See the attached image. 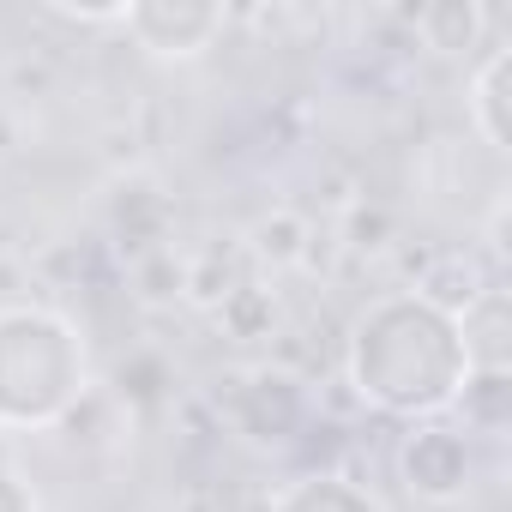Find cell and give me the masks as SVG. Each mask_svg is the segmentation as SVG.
Returning a JSON list of instances; mask_svg holds the SVG:
<instances>
[{
    "instance_id": "4fadbf2b",
    "label": "cell",
    "mask_w": 512,
    "mask_h": 512,
    "mask_svg": "<svg viewBox=\"0 0 512 512\" xmlns=\"http://www.w3.org/2000/svg\"><path fill=\"white\" fill-rule=\"evenodd\" d=\"M211 320H217V332L235 338V344H266V338L278 332V296H272L260 278H241V284L211 308Z\"/></svg>"
},
{
    "instance_id": "e0dca14e",
    "label": "cell",
    "mask_w": 512,
    "mask_h": 512,
    "mask_svg": "<svg viewBox=\"0 0 512 512\" xmlns=\"http://www.w3.org/2000/svg\"><path fill=\"white\" fill-rule=\"evenodd\" d=\"M115 416H121L115 392H97V386H91V392H85V398H79V404H73V410L55 422V428H61L73 446H85V452H91V446H109V434H115Z\"/></svg>"
},
{
    "instance_id": "ffe728a7",
    "label": "cell",
    "mask_w": 512,
    "mask_h": 512,
    "mask_svg": "<svg viewBox=\"0 0 512 512\" xmlns=\"http://www.w3.org/2000/svg\"><path fill=\"white\" fill-rule=\"evenodd\" d=\"M43 13L61 19V25H79V31H103V25H127V0H109V7H73V0H49Z\"/></svg>"
},
{
    "instance_id": "5b68a950",
    "label": "cell",
    "mask_w": 512,
    "mask_h": 512,
    "mask_svg": "<svg viewBox=\"0 0 512 512\" xmlns=\"http://www.w3.org/2000/svg\"><path fill=\"white\" fill-rule=\"evenodd\" d=\"M127 31L157 61H193L229 31V13L217 0H127Z\"/></svg>"
},
{
    "instance_id": "7a4b0ae2",
    "label": "cell",
    "mask_w": 512,
    "mask_h": 512,
    "mask_svg": "<svg viewBox=\"0 0 512 512\" xmlns=\"http://www.w3.org/2000/svg\"><path fill=\"white\" fill-rule=\"evenodd\" d=\"M91 392L79 326L55 308H0V428H55Z\"/></svg>"
},
{
    "instance_id": "7402d4cb",
    "label": "cell",
    "mask_w": 512,
    "mask_h": 512,
    "mask_svg": "<svg viewBox=\"0 0 512 512\" xmlns=\"http://www.w3.org/2000/svg\"><path fill=\"white\" fill-rule=\"evenodd\" d=\"M488 253L506 260V199H494V211H488Z\"/></svg>"
},
{
    "instance_id": "2e32d148",
    "label": "cell",
    "mask_w": 512,
    "mask_h": 512,
    "mask_svg": "<svg viewBox=\"0 0 512 512\" xmlns=\"http://www.w3.org/2000/svg\"><path fill=\"white\" fill-rule=\"evenodd\" d=\"M133 296L151 302V308L181 302V296H187V253L157 247V253H145V260H133Z\"/></svg>"
},
{
    "instance_id": "7c38bea8",
    "label": "cell",
    "mask_w": 512,
    "mask_h": 512,
    "mask_svg": "<svg viewBox=\"0 0 512 512\" xmlns=\"http://www.w3.org/2000/svg\"><path fill=\"white\" fill-rule=\"evenodd\" d=\"M272 512H386L362 482H350V476H338V470H314V476H302V482H290L278 500H272Z\"/></svg>"
},
{
    "instance_id": "30bf717a",
    "label": "cell",
    "mask_w": 512,
    "mask_h": 512,
    "mask_svg": "<svg viewBox=\"0 0 512 512\" xmlns=\"http://www.w3.org/2000/svg\"><path fill=\"white\" fill-rule=\"evenodd\" d=\"M410 31L434 49V55H470L488 37V13L476 0H434V7L410 13Z\"/></svg>"
},
{
    "instance_id": "9a60e30c",
    "label": "cell",
    "mask_w": 512,
    "mask_h": 512,
    "mask_svg": "<svg viewBox=\"0 0 512 512\" xmlns=\"http://www.w3.org/2000/svg\"><path fill=\"white\" fill-rule=\"evenodd\" d=\"M169 386H175V374H169V356H163V350H133V356L115 368V404H133V410L163 404Z\"/></svg>"
},
{
    "instance_id": "d6986e66",
    "label": "cell",
    "mask_w": 512,
    "mask_h": 512,
    "mask_svg": "<svg viewBox=\"0 0 512 512\" xmlns=\"http://www.w3.org/2000/svg\"><path fill=\"white\" fill-rule=\"evenodd\" d=\"M392 235H398V223L386 205H374V199L344 205V247L350 253H380V247H392Z\"/></svg>"
},
{
    "instance_id": "277c9868",
    "label": "cell",
    "mask_w": 512,
    "mask_h": 512,
    "mask_svg": "<svg viewBox=\"0 0 512 512\" xmlns=\"http://www.w3.org/2000/svg\"><path fill=\"white\" fill-rule=\"evenodd\" d=\"M223 416L253 446H296L308 434V392L290 374L260 368V374H241L235 380V392L223 398Z\"/></svg>"
},
{
    "instance_id": "ba28073f",
    "label": "cell",
    "mask_w": 512,
    "mask_h": 512,
    "mask_svg": "<svg viewBox=\"0 0 512 512\" xmlns=\"http://www.w3.org/2000/svg\"><path fill=\"white\" fill-rule=\"evenodd\" d=\"M452 410H458V422H464L470 440L476 434L500 440L512 428V374L506 368H470L464 386H458V398H452Z\"/></svg>"
},
{
    "instance_id": "5bb4252c",
    "label": "cell",
    "mask_w": 512,
    "mask_h": 512,
    "mask_svg": "<svg viewBox=\"0 0 512 512\" xmlns=\"http://www.w3.org/2000/svg\"><path fill=\"white\" fill-rule=\"evenodd\" d=\"M308 247H314V223L302 211H290V205H272L266 217H253V229H247V253L266 260V266H302Z\"/></svg>"
},
{
    "instance_id": "ac0fdd59",
    "label": "cell",
    "mask_w": 512,
    "mask_h": 512,
    "mask_svg": "<svg viewBox=\"0 0 512 512\" xmlns=\"http://www.w3.org/2000/svg\"><path fill=\"white\" fill-rule=\"evenodd\" d=\"M235 284H241V272L229 266V247H205V253H193V260H187V302L217 308Z\"/></svg>"
},
{
    "instance_id": "52a82bcc",
    "label": "cell",
    "mask_w": 512,
    "mask_h": 512,
    "mask_svg": "<svg viewBox=\"0 0 512 512\" xmlns=\"http://www.w3.org/2000/svg\"><path fill=\"white\" fill-rule=\"evenodd\" d=\"M512 43L488 49L482 67L470 73V121L488 151H512Z\"/></svg>"
},
{
    "instance_id": "6da1fadb",
    "label": "cell",
    "mask_w": 512,
    "mask_h": 512,
    "mask_svg": "<svg viewBox=\"0 0 512 512\" xmlns=\"http://www.w3.org/2000/svg\"><path fill=\"white\" fill-rule=\"evenodd\" d=\"M344 374L362 404L422 422V416L452 410L470 374V356H464V332L452 314H440L416 290H386L356 314Z\"/></svg>"
},
{
    "instance_id": "9c48e42d",
    "label": "cell",
    "mask_w": 512,
    "mask_h": 512,
    "mask_svg": "<svg viewBox=\"0 0 512 512\" xmlns=\"http://www.w3.org/2000/svg\"><path fill=\"white\" fill-rule=\"evenodd\" d=\"M500 278H488L482 272V260H476V253H434V260H428V272L416 278V296L422 302H434L440 314H464L482 290H494Z\"/></svg>"
},
{
    "instance_id": "8992f818",
    "label": "cell",
    "mask_w": 512,
    "mask_h": 512,
    "mask_svg": "<svg viewBox=\"0 0 512 512\" xmlns=\"http://www.w3.org/2000/svg\"><path fill=\"white\" fill-rule=\"evenodd\" d=\"M169 229H175V199L163 193L157 175H115V193H109V235L127 260H145V253L169 247Z\"/></svg>"
},
{
    "instance_id": "3957f363",
    "label": "cell",
    "mask_w": 512,
    "mask_h": 512,
    "mask_svg": "<svg viewBox=\"0 0 512 512\" xmlns=\"http://www.w3.org/2000/svg\"><path fill=\"white\" fill-rule=\"evenodd\" d=\"M398 482L434 506L464 500L476 482V440L452 422H434V416L410 422V434L398 440Z\"/></svg>"
},
{
    "instance_id": "44dd1931",
    "label": "cell",
    "mask_w": 512,
    "mask_h": 512,
    "mask_svg": "<svg viewBox=\"0 0 512 512\" xmlns=\"http://www.w3.org/2000/svg\"><path fill=\"white\" fill-rule=\"evenodd\" d=\"M0 512H43L37 506V488L25 482V470L7 452H0Z\"/></svg>"
},
{
    "instance_id": "8fae6325",
    "label": "cell",
    "mask_w": 512,
    "mask_h": 512,
    "mask_svg": "<svg viewBox=\"0 0 512 512\" xmlns=\"http://www.w3.org/2000/svg\"><path fill=\"white\" fill-rule=\"evenodd\" d=\"M458 332H464V356L470 368H506V338H512V302L506 290H482L464 314H458Z\"/></svg>"
}]
</instances>
